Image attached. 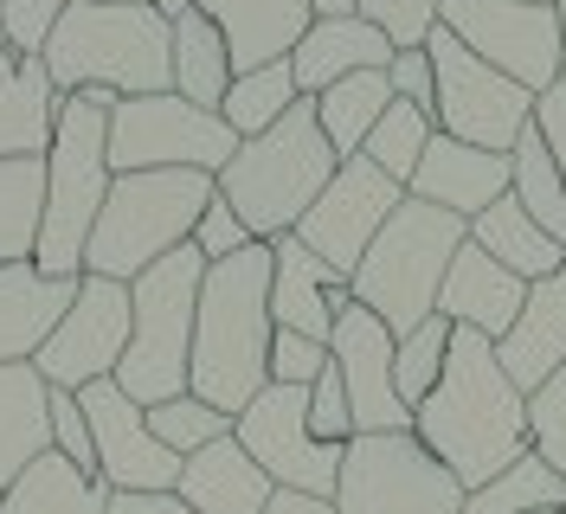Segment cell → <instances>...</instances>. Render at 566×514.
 Here are the masks:
<instances>
[{
	"mask_svg": "<svg viewBox=\"0 0 566 514\" xmlns=\"http://www.w3.org/2000/svg\"><path fill=\"white\" fill-rule=\"evenodd\" d=\"M412 438L463 482V495L495 482L528 450V392L502 374L495 342L470 328L451 335L444 374L431 386V399L412 411Z\"/></svg>",
	"mask_w": 566,
	"mask_h": 514,
	"instance_id": "cell-1",
	"label": "cell"
},
{
	"mask_svg": "<svg viewBox=\"0 0 566 514\" xmlns=\"http://www.w3.org/2000/svg\"><path fill=\"white\" fill-rule=\"evenodd\" d=\"M271 244H251L226 264H207L200 308H193V360L187 392L212 411H239L271 386Z\"/></svg>",
	"mask_w": 566,
	"mask_h": 514,
	"instance_id": "cell-2",
	"label": "cell"
},
{
	"mask_svg": "<svg viewBox=\"0 0 566 514\" xmlns=\"http://www.w3.org/2000/svg\"><path fill=\"white\" fill-rule=\"evenodd\" d=\"M168 52H175V20H161L148 0L142 7H97L77 0L45 39V71L59 97L77 91H109V97H155L168 91Z\"/></svg>",
	"mask_w": 566,
	"mask_h": 514,
	"instance_id": "cell-3",
	"label": "cell"
},
{
	"mask_svg": "<svg viewBox=\"0 0 566 514\" xmlns=\"http://www.w3.org/2000/svg\"><path fill=\"white\" fill-rule=\"evenodd\" d=\"M335 168L342 161H335L316 109L303 97L277 129L239 141V155L219 168V200L245 219V232L258 244H277L303 225V212L322 200V187L335 180Z\"/></svg>",
	"mask_w": 566,
	"mask_h": 514,
	"instance_id": "cell-4",
	"label": "cell"
},
{
	"mask_svg": "<svg viewBox=\"0 0 566 514\" xmlns=\"http://www.w3.org/2000/svg\"><path fill=\"white\" fill-rule=\"evenodd\" d=\"M212 193H219V180L200 168L116 174L104 212L91 225V244H84V276L136 283L161 258H175L180 244H193V225L212 206Z\"/></svg>",
	"mask_w": 566,
	"mask_h": 514,
	"instance_id": "cell-5",
	"label": "cell"
},
{
	"mask_svg": "<svg viewBox=\"0 0 566 514\" xmlns=\"http://www.w3.org/2000/svg\"><path fill=\"white\" fill-rule=\"evenodd\" d=\"M109 91H77L59 109L45 148V219H39L33 264L45 276H84V244L109 200Z\"/></svg>",
	"mask_w": 566,
	"mask_h": 514,
	"instance_id": "cell-6",
	"label": "cell"
},
{
	"mask_svg": "<svg viewBox=\"0 0 566 514\" xmlns=\"http://www.w3.org/2000/svg\"><path fill=\"white\" fill-rule=\"evenodd\" d=\"M463 244H470V219L438 212V206L406 193L399 212L380 225V239L367 244V258L354 264V276H348L354 303L367 308V315H380L392 328V342L412 335L419 322L438 315L444 271H451V258H458Z\"/></svg>",
	"mask_w": 566,
	"mask_h": 514,
	"instance_id": "cell-7",
	"label": "cell"
},
{
	"mask_svg": "<svg viewBox=\"0 0 566 514\" xmlns=\"http://www.w3.org/2000/svg\"><path fill=\"white\" fill-rule=\"evenodd\" d=\"M200 283H207V258L193 244H180L175 258H161L129 283V354L116 367V386L136 406H168L187 392Z\"/></svg>",
	"mask_w": 566,
	"mask_h": 514,
	"instance_id": "cell-8",
	"label": "cell"
},
{
	"mask_svg": "<svg viewBox=\"0 0 566 514\" xmlns=\"http://www.w3.org/2000/svg\"><path fill=\"white\" fill-rule=\"evenodd\" d=\"M335 514H463V482L412 431H360L342 444Z\"/></svg>",
	"mask_w": 566,
	"mask_h": 514,
	"instance_id": "cell-9",
	"label": "cell"
},
{
	"mask_svg": "<svg viewBox=\"0 0 566 514\" xmlns=\"http://www.w3.org/2000/svg\"><path fill=\"white\" fill-rule=\"evenodd\" d=\"M232 155H239V136H232L212 109L180 103L175 91L109 103V174L200 168V174L219 180V168H226Z\"/></svg>",
	"mask_w": 566,
	"mask_h": 514,
	"instance_id": "cell-10",
	"label": "cell"
},
{
	"mask_svg": "<svg viewBox=\"0 0 566 514\" xmlns=\"http://www.w3.org/2000/svg\"><path fill=\"white\" fill-rule=\"evenodd\" d=\"M424 52H431V71H438V97H431L438 136L490 148V155H515V141L534 129L528 91H522L515 77H502L495 65H483V59H476L470 45H458L444 27L424 39Z\"/></svg>",
	"mask_w": 566,
	"mask_h": 514,
	"instance_id": "cell-11",
	"label": "cell"
},
{
	"mask_svg": "<svg viewBox=\"0 0 566 514\" xmlns=\"http://www.w3.org/2000/svg\"><path fill=\"white\" fill-rule=\"evenodd\" d=\"M438 27L470 45L483 65H495L502 77H515L528 97H547L566 77L560 65V20L554 7H528V0H444Z\"/></svg>",
	"mask_w": 566,
	"mask_h": 514,
	"instance_id": "cell-12",
	"label": "cell"
},
{
	"mask_svg": "<svg viewBox=\"0 0 566 514\" xmlns=\"http://www.w3.org/2000/svg\"><path fill=\"white\" fill-rule=\"evenodd\" d=\"M232 438L251 463L277 489H303V495H328L335 502V476H342V450L322 444L310 431V392L296 386H264L239 418H232Z\"/></svg>",
	"mask_w": 566,
	"mask_h": 514,
	"instance_id": "cell-13",
	"label": "cell"
},
{
	"mask_svg": "<svg viewBox=\"0 0 566 514\" xmlns=\"http://www.w3.org/2000/svg\"><path fill=\"white\" fill-rule=\"evenodd\" d=\"M129 354V283L109 276H77V303L59 315V328L45 335L33 367L59 392H84L97 379H116Z\"/></svg>",
	"mask_w": 566,
	"mask_h": 514,
	"instance_id": "cell-14",
	"label": "cell"
},
{
	"mask_svg": "<svg viewBox=\"0 0 566 514\" xmlns=\"http://www.w3.org/2000/svg\"><path fill=\"white\" fill-rule=\"evenodd\" d=\"M399 200H406V187L387 180L367 155H354V161L335 168V180L322 187V200L303 212V225L290 239H303L328 271L354 276V264L367 258V244L380 239V225L399 212Z\"/></svg>",
	"mask_w": 566,
	"mask_h": 514,
	"instance_id": "cell-15",
	"label": "cell"
},
{
	"mask_svg": "<svg viewBox=\"0 0 566 514\" xmlns=\"http://www.w3.org/2000/svg\"><path fill=\"white\" fill-rule=\"evenodd\" d=\"M97 444V482L109 495H168L180 482V457L148 431V406H136L116 379H97L77 392Z\"/></svg>",
	"mask_w": 566,
	"mask_h": 514,
	"instance_id": "cell-16",
	"label": "cell"
},
{
	"mask_svg": "<svg viewBox=\"0 0 566 514\" xmlns=\"http://www.w3.org/2000/svg\"><path fill=\"white\" fill-rule=\"evenodd\" d=\"M328 360L348 386V411H354V438L367 431H412V411L399 406L392 392V328L380 315H367L360 303L342 308L335 322V342H328Z\"/></svg>",
	"mask_w": 566,
	"mask_h": 514,
	"instance_id": "cell-17",
	"label": "cell"
},
{
	"mask_svg": "<svg viewBox=\"0 0 566 514\" xmlns=\"http://www.w3.org/2000/svg\"><path fill=\"white\" fill-rule=\"evenodd\" d=\"M354 303L348 276L328 271L303 239H277L271 244V322L290 335H310V342H335V322Z\"/></svg>",
	"mask_w": 566,
	"mask_h": 514,
	"instance_id": "cell-18",
	"label": "cell"
},
{
	"mask_svg": "<svg viewBox=\"0 0 566 514\" xmlns=\"http://www.w3.org/2000/svg\"><path fill=\"white\" fill-rule=\"evenodd\" d=\"M515 180V161L509 155H490V148H470V141H451V136H431L424 161L412 168L406 193L438 212H458V219H476L490 212Z\"/></svg>",
	"mask_w": 566,
	"mask_h": 514,
	"instance_id": "cell-19",
	"label": "cell"
},
{
	"mask_svg": "<svg viewBox=\"0 0 566 514\" xmlns=\"http://www.w3.org/2000/svg\"><path fill=\"white\" fill-rule=\"evenodd\" d=\"M193 13H207L219 27L226 52H232V77L258 65H283L316 20L310 0H193Z\"/></svg>",
	"mask_w": 566,
	"mask_h": 514,
	"instance_id": "cell-20",
	"label": "cell"
},
{
	"mask_svg": "<svg viewBox=\"0 0 566 514\" xmlns=\"http://www.w3.org/2000/svg\"><path fill=\"white\" fill-rule=\"evenodd\" d=\"M387 59H392V39L380 27H367L360 13H328V20H310V33L296 39L290 77H296V97H322L342 77L387 71Z\"/></svg>",
	"mask_w": 566,
	"mask_h": 514,
	"instance_id": "cell-21",
	"label": "cell"
},
{
	"mask_svg": "<svg viewBox=\"0 0 566 514\" xmlns=\"http://www.w3.org/2000/svg\"><path fill=\"white\" fill-rule=\"evenodd\" d=\"M522 303H528V283H522V276H509L495 258H483L476 244H463L458 258H451L444 290H438V315H444L451 328L483 335V342H502V335L515 328Z\"/></svg>",
	"mask_w": 566,
	"mask_h": 514,
	"instance_id": "cell-22",
	"label": "cell"
},
{
	"mask_svg": "<svg viewBox=\"0 0 566 514\" xmlns=\"http://www.w3.org/2000/svg\"><path fill=\"white\" fill-rule=\"evenodd\" d=\"M59 109H65V97H59L45 59L0 52V161H45Z\"/></svg>",
	"mask_w": 566,
	"mask_h": 514,
	"instance_id": "cell-23",
	"label": "cell"
},
{
	"mask_svg": "<svg viewBox=\"0 0 566 514\" xmlns=\"http://www.w3.org/2000/svg\"><path fill=\"white\" fill-rule=\"evenodd\" d=\"M495 360L522 392H541L566 367V264L554 276L528 283V303L515 315V328L495 342Z\"/></svg>",
	"mask_w": 566,
	"mask_h": 514,
	"instance_id": "cell-24",
	"label": "cell"
},
{
	"mask_svg": "<svg viewBox=\"0 0 566 514\" xmlns=\"http://www.w3.org/2000/svg\"><path fill=\"white\" fill-rule=\"evenodd\" d=\"M71 303H77V276H45L33 258L0 264V367L33 360Z\"/></svg>",
	"mask_w": 566,
	"mask_h": 514,
	"instance_id": "cell-25",
	"label": "cell"
},
{
	"mask_svg": "<svg viewBox=\"0 0 566 514\" xmlns=\"http://www.w3.org/2000/svg\"><path fill=\"white\" fill-rule=\"evenodd\" d=\"M175 495L193 514H264V502L277 495V482L239 450V438H219V444L180 457Z\"/></svg>",
	"mask_w": 566,
	"mask_h": 514,
	"instance_id": "cell-26",
	"label": "cell"
},
{
	"mask_svg": "<svg viewBox=\"0 0 566 514\" xmlns=\"http://www.w3.org/2000/svg\"><path fill=\"white\" fill-rule=\"evenodd\" d=\"M39 457H52V386L39 379L33 360H7L0 367V489H13Z\"/></svg>",
	"mask_w": 566,
	"mask_h": 514,
	"instance_id": "cell-27",
	"label": "cell"
},
{
	"mask_svg": "<svg viewBox=\"0 0 566 514\" xmlns=\"http://www.w3.org/2000/svg\"><path fill=\"white\" fill-rule=\"evenodd\" d=\"M470 244H476L483 258H495L509 276H522V283H541V276H554L566 264V251L534 225L528 212H522L515 193H502L490 212H476V219H470Z\"/></svg>",
	"mask_w": 566,
	"mask_h": 514,
	"instance_id": "cell-28",
	"label": "cell"
},
{
	"mask_svg": "<svg viewBox=\"0 0 566 514\" xmlns=\"http://www.w3.org/2000/svg\"><path fill=\"white\" fill-rule=\"evenodd\" d=\"M168 91L180 103H193V109H212L219 116V103L232 91V52H226V39L212 27L207 13H180L175 20V52H168Z\"/></svg>",
	"mask_w": 566,
	"mask_h": 514,
	"instance_id": "cell-29",
	"label": "cell"
},
{
	"mask_svg": "<svg viewBox=\"0 0 566 514\" xmlns=\"http://www.w3.org/2000/svg\"><path fill=\"white\" fill-rule=\"evenodd\" d=\"M109 489L97 476H84L77 463H65L59 450L39 457L13 489H0V514H104Z\"/></svg>",
	"mask_w": 566,
	"mask_h": 514,
	"instance_id": "cell-30",
	"label": "cell"
},
{
	"mask_svg": "<svg viewBox=\"0 0 566 514\" xmlns=\"http://www.w3.org/2000/svg\"><path fill=\"white\" fill-rule=\"evenodd\" d=\"M387 103H392L387 71H360V77H342V84H328L322 97H310L322 136L335 148V161H354V155H360V141L374 136V123L387 116Z\"/></svg>",
	"mask_w": 566,
	"mask_h": 514,
	"instance_id": "cell-31",
	"label": "cell"
},
{
	"mask_svg": "<svg viewBox=\"0 0 566 514\" xmlns=\"http://www.w3.org/2000/svg\"><path fill=\"white\" fill-rule=\"evenodd\" d=\"M554 508H566V476L547 470L534 450H522L495 482L463 495V514H554Z\"/></svg>",
	"mask_w": 566,
	"mask_h": 514,
	"instance_id": "cell-32",
	"label": "cell"
},
{
	"mask_svg": "<svg viewBox=\"0 0 566 514\" xmlns=\"http://www.w3.org/2000/svg\"><path fill=\"white\" fill-rule=\"evenodd\" d=\"M296 103L303 97H296L290 59H283V65H258V71H245V77H232V91L219 103V123L239 141H251V136H264V129H277Z\"/></svg>",
	"mask_w": 566,
	"mask_h": 514,
	"instance_id": "cell-33",
	"label": "cell"
},
{
	"mask_svg": "<svg viewBox=\"0 0 566 514\" xmlns=\"http://www.w3.org/2000/svg\"><path fill=\"white\" fill-rule=\"evenodd\" d=\"M45 219V161H0V264H27Z\"/></svg>",
	"mask_w": 566,
	"mask_h": 514,
	"instance_id": "cell-34",
	"label": "cell"
},
{
	"mask_svg": "<svg viewBox=\"0 0 566 514\" xmlns=\"http://www.w3.org/2000/svg\"><path fill=\"white\" fill-rule=\"evenodd\" d=\"M509 161H515L509 193H515L522 212H528L534 225L566 251V180H560V168H554V155H547V141H541V129H528V136L515 141V155H509Z\"/></svg>",
	"mask_w": 566,
	"mask_h": 514,
	"instance_id": "cell-35",
	"label": "cell"
},
{
	"mask_svg": "<svg viewBox=\"0 0 566 514\" xmlns=\"http://www.w3.org/2000/svg\"><path fill=\"white\" fill-rule=\"evenodd\" d=\"M431 136H438V123H431V109H419V103H387V116L374 123V136L360 141V155L374 161V168L387 174V180H412V168L424 161V148H431Z\"/></svg>",
	"mask_w": 566,
	"mask_h": 514,
	"instance_id": "cell-36",
	"label": "cell"
},
{
	"mask_svg": "<svg viewBox=\"0 0 566 514\" xmlns=\"http://www.w3.org/2000/svg\"><path fill=\"white\" fill-rule=\"evenodd\" d=\"M451 322L444 315H431V322H419L412 335H399L392 342V392H399V406L419 411L424 399H431V386H438V374H444V354H451Z\"/></svg>",
	"mask_w": 566,
	"mask_h": 514,
	"instance_id": "cell-37",
	"label": "cell"
},
{
	"mask_svg": "<svg viewBox=\"0 0 566 514\" xmlns=\"http://www.w3.org/2000/svg\"><path fill=\"white\" fill-rule=\"evenodd\" d=\"M148 431L175 450V457H193V450L232 438V418L212 411L207 399H193V392H180V399H168V406H148Z\"/></svg>",
	"mask_w": 566,
	"mask_h": 514,
	"instance_id": "cell-38",
	"label": "cell"
},
{
	"mask_svg": "<svg viewBox=\"0 0 566 514\" xmlns=\"http://www.w3.org/2000/svg\"><path fill=\"white\" fill-rule=\"evenodd\" d=\"M438 7L444 0H354V13L392 39V52H412L438 33Z\"/></svg>",
	"mask_w": 566,
	"mask_h": 514,
	"instance_id": "cell-39",
	"label": "cell"
},
{
	"mask_svg": "<svg viewBox=\"0 0 566 514\" xmlns=\"http://www.w3.org/2000/svg\"><path fill=\"white\" fill-rule=\"evenodd\" d=\"M528 450L566 476V367L541 392H528Z\"/></svg>",
	"mask_w": 566,
	"mask_h": 514,
	"instance_id": "cell-40",
	"label": "cell"
},
{
	"mask_svg": "<svg viewBox=\"0 0 566 514\" xmlns=\"http://www.w3.org/2000/svg\"><path fill=\"white\" fill-rule=\"evenodd\" d=\"M77 0H0V27H7V45L13 52H45V39H52V27L65 20Z\"/></svg>",
	"mask_w": 566,
	"mask_h": 514,
	"instance_id": "cell-41",
	"label": "cell"
},
{
	"mask_svg": "<svg viewBox=\"0 0 566 514\" xmlns=\"http://www.w3.org/2000/svg\"><path fill=\"white\" fill-rule=\"evenodd\" d=\"M322 367H328V347L322 342L290 335V328L271 335V386H296V392H310V386L322 379Z\"/></svg>",
	"mask_w": 566,
	"mask_h": 514,
	"instance_id": "cell-42",
	"label": "cell"
},
{
	"mask_svg": "<svg viewBox=\"0 0 566 514\" xmlns=\"http://www.w3.org/2000/svg\"><path fill=\"white\" fill-rule=\"evenodd\" d=\"M52 450H59L65 463H77L84 476H97V444H91V418H84V406H77V392H59V386H52Z\"/></svg>",
	"mask_w": 566,
	"mask_h": 514,
	"instance_id": "cell-43",
	"label": "cell"
},
{
	"mask_svg": "<svg viewBox=\"0 0 566 514\" xmlns=\"http://www.w3.org/2000/svg\"><path fill=\"white\" fill-rule=\"evenodd\" d=\"M310 431H316L322 444H348L354 438V411H348V386H342V374H335V360L322 367V379L310 386Z\"/></svg>",
	"mask_w": 566,
	"mask_h": 514,
	"instance_id": "cell-44",
	"label": "cell"
},
{
	"mask_svg": "<svg viewBox=\"0 0 566 514\" xmlns=\"http://www.w3.org/2000/svg\"><path fill=\"white\" fill-rule=\"evenodd\" d=\"M251 244L258 239L245 232V219L212 193V206L200 212V225H193V251H200L207 264H226V258H239V251H251Z\"/></svg>",
	"mask_w": 566,
	"mask_h": 514,
	"instance_id": "cell-45",
	"label": "cell"
},
{
	"mask_svg": "<svg viewBox=\"0 0 566 514\" xmlns=\"http://www.w3.org/2000/svg\"><path fill=\"white\" fill-rule=\"evenodd\" d=\"M387 84L399 103H419V109H431V97H438V71H431V52L424 45H412V52H392L387 59Z\"/></svg>",
	"mask_w": 566,
	"mask_h": 514,
	"instance_id": "cell-46",
	"label": "cell"
},
{
	"mask_svg": "<svg viewBox=\"0 0 566 514\" xmlns=\"http://www.w3.org/2000/svg\"><path fill=\"white\" fill-rule=\"evenodd\" d=\"M534 129H541V141H547V155H554V168L566 180V77L547 97H534Z\"/></svg>",
	"mask_w": 566,
	"mask_h": 514,
	"instance_id": "cell-47",
	"label": "cell"
},
{
	"mask_svg": "<svg viewBox=\"0 0 566 514\" xmlns=\"http://www.w3.org/2000/svg\"><path fill=\"white\" fill-rule=\"evenodd\" d=\"M104 514H193V508H187L175 489H168V495H109Z\"/></svg>",
	"mask_w": 566,
	"mask_h": 514,
	"instance_id": "cell-48",
	"label": "cell"
},
{
	"mask_svg": "<svg viewBox=\"0 0 566 514\" xmlns=\"http://www.w3.org/2000/svg\"><path fill=\"white\" fill-rule=\"evenodd\" d=\"M264 514H335V502L328 495H303V489H277L264 502Z\"/></svg>",
	"mask_w": 566,
	"mask_h": 514,
	"instance_id": "cell-49",
	"label": "cell"
},
{
	"mask_svg": "<svg viewBox=\"0 0 566 514\" xmlns=\"http://www.w3.org/2000/svg\"><path fill=\"white\" fill-rule=\"evenodd\" d=\"M316 7V20H328V13H354V0H310Z\"/></svg>",
	"mask_w": 566,
	"mask_h": 514,
	"instance_id": "cell-50",
	"label": "cell"
},
{
	"mask_svg": "<svg viewBox=\"0 0 566 514\" xmlns=\"http://www.w3.org/2000/svg\"><path fill=\"white\" fill-rule=\"evenodd\" d=\"M187 7H193V0H155V13H161V20H180Z\"/></svg>",
	"mask_w": 566,
	"mask_h": 514,
	"instance_id": "cell-51",
	"label": "cell"
},
{
	"mask_svg": "<svg viewBox=\"0 0 566 514\" xmlns=\"http://www.w3.org/2000/svg\"><path fill=\"white\" fill-rule=\"evenodd\" d=\"M554 20H560V65H566V0H554Z\"/></svg>",
	"mask_w": 566,
	"mask_h": 514,
	"instance_id": "cell-52",
	"label": "cell"
},
{
	"mask_svg": "<svg viewBox=\"0 0 566 514\" xmlns=\"http://www.w3.org/2000/svg\"><path fill=\"white\" fill-rule=\"evenodd\" d=\"M97 7H142V0H97ZM148 7H155V0H148Z\"/></svg>",
	"mask_w": 566,
	"mask_h": 514,
	"instance_id": "cell-53",
	"label": "cell"
},
{
	"mask_svg": "<svg viewBox=\"0 0 566 514\" xmlns=\"http://www.w3.org/2000/svg\"><path fill=\"white\" fill-rule=\"evenodd\" d=\"M0 52H13V45H7V27H0Z\"/></svg>",
	"mask_w": 566,
	"mask_h": 514,
	"instance_id": "cell-54",
	"label": "cell"
},
{
	"mask_svg": "<svg viewBox=\"0 0 566 514\" xmlns=\"http://www.w3.org/2000/svg\"><path fill=\"white\" fill-rule=\"evenodd\" d=\"M528 7H554V0H528Z\"/></svg>",
	"mask_w": 566,
	"mask_h": 514,
	"instance_id": "cell-55",
	"label": "cell"
},
{
	"mask_svg": "<svg viewBox=\"0 0 566 514\" xmlns=\"http://www.w3.org/2000/svg\"><path fill=\"white\" fill-rule=\"evenodd\" d=\"M554 514H560V508H554Z\"/></svg>",
	"mask_w": 566,
	"mask_h": 514,
	"instance_id": "cell-56",
	"label": "cell"
}]
</instances>
